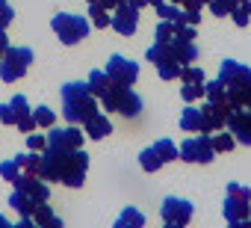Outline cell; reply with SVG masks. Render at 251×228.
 <instances>
[{
  "instance_id": "b9f144b4",
  "label": "cell",
  "mask_w": 251,
  "mask_h": 228,
  "mask_svg": "<svg viewBox=\"0 0 251 228\" xmlns=\"http://www.w3.org/2000/svg\"><path fill=\"white\" fill-rule=\"evenodd\" d=\"M6 51H9V36H6V30H0V57Z\"/></svg>"
},
{
  "instance_id": "30bf717a",
  "label": "cell",
  "mask_w": 251,
  "mask_h": 228,
  "mask_svg": "<svg viewBox=\"0 0 251 228\" xmlns=\"http://www.w3.org/2000/svg\"><path fill=\"white\" fill-rule=\"evenodd\" d=\"M106 74H109V80L115 83V86H133L136 83V77H139V65L133 62V59H127V57H109V62H106V68H103Z\"/></svg>"
},
{
  "instance_id": "6da1fadb",
  "label": "cell",
  "mask_w": 251,
  "mask_h": 228,
  "mask_svg": "<svg viewBox=\"0 0 251 228\" xmlns=\"http://www.w3.org/2000/svg\"><path fill=\"white\" fill-rule=\"evenodd\" d=\"M89 172V154L83 148H53L48 145L42 154V172L39 178L59 181L65 187H83Z\"/></svg>"
},
{
  "instance_id": "7c38bea8",
  "label": "cell",
  "mask_w": 251,
  "mask_h": 228,
  "mask_svg": "<svg viewBox=\"0 0 251 228\" xmlns=\"http://www.w3.org/2000/svg\"><path fill=\"white\" fill-rule=\"evenodd\" d=\"M160 213H163V219H166L169 225H186V222L192 219V201L177 199V196H166Z\"/></svg>"
},
{
  "instance_id": "ac0fdd59",
  "label": "cell",
  "mask_w": 251,
  "mask_h": 228,
  "mask_svg": "<svg viewBox=\"0 0 251 228\" xmlns=\"http://www.w3.org/2000/svg\"><path fill=\"white\" fill-rule=\"evenodd\" d=\"M83 134L86 137H92V140H103V137H109L112 134V122L106 119V116H100V113H95V116L89 119V122H83Z\"/></svg>"
},
{
  "instance_id": "f35d334b",
  "label": "cell",
  "mask_w": 251,
  "mask_h": 228,
  "mask_svg": "<svg viewBox=\"0 0 251 228\" xmlns=\"http://www.w3.org/2000/svg\"><path fill=\"white\" fill-rule=\"evenodd\" d=\"M12 18H15V12L9 6V0H0V30H6L12 24Z\"/></svg>"
},
{
  "instance_id": "ee69618b",
  "label": "cell",
  "mask_w": 251,
  "mask_h": 228,
  "mask_svg": "<svg viewBox=\"0 0 251 228\" xmlns=\"http://www.w3.org/2000/svg\"><path fill=\"white\" fill-rule=\"evenodd\" d=\"M18 225H21V228H33L36 222H33V216H21V219H18Z\"/></svg>"
},
{
  "instance_id": "7bdbcfd3",
  "label": "cell",
  "mask_w": 251,
  "mask_h": 228,
  "mask_svg": "<svg viewBox=\"0 0 251 228\" xmlns=\"http://www.w3.org/2000/svg\"><path fill=\"white\" fill-rule=\"evenodd\" d=\"M98 3H100V6H103V9H115V6H118V3H121V0H98Z\"/></svg>"
},
{
  "instance_id": "5bb4252c",
  "label": "cell",
  "mask_w": 251,
  "mask_h": 228,
  "mask_svg": "<svg viewBox=\"0 0 251 228\" xmlns=\"http://www.w3.org/2000/svg\"><path fill=\"white\" fill-rule=\"evenodd\" d=\"M201 116H204L201 134H213V131L225 128V122H227V116H230V107H227V101H207V104L201 107Z\"/></svg>"
},
{
  "instance_id": "4dcf8cb0",
  "label": "cell",
  "mask_w": 251,
  "mask_h": 228,
  "mask_svg": "<svg viewBox=\"0 0 251 228\" xmlns=\"http://www.w3.org/2000/svg\"><path fill=\"white\" fill-rule=\"evenodd\" d=\"M207 6L213 9V15H219V18H222V15H230V12L239 6V0H210Z\"/></svg>"
},
{
  "instance_id": "681fc988",
  "label": "cell",
  "mask_w": 251,
  "mask_h": 228,
  "mask_svg": "<svg viewBox=\"0 0 251 228\" xmlns=\"http://www.w3.org/2000/svg\"><path fill=\"white\" fill-rule=\"evenodd\" d=\"M201 3H204V6H207V3H210V0H201Z\"/></svg>"
},
{
  "instance_id": "d6a6232c",
  "label": "cell",
  "mask_w": 251,
  "mask_h": 228,
  "mask_svg": "<svg viewBox=\"0 0 251 228\" xmlns=\"http://www.w3.org/2000/svg\"><path fill=\"white\" fill-rule=\"evenodd\" d=\"M204 95H207V101H225V83L219 77L213 83H204Z\"/></svg>"
},
{
  "instance_id": "ffe728a7",
  "label": "cell",
  "mask_w": 251,
  "mask_h": 228,
  "mask_svg": "<svg viewBox=\"0 0 251 228\" xmlns=\"http://www.w3.org/2000/svg\"><path fill=\"white\" fill-rule=\"evenodd\" d=\"M180 128L186 131V134H201V128H204V116H201V107H186L183 110V116H180Z\"/></svg>"
},
{
  "instance_id": "83f0119b",
  "label": "cell",
  "mask_w": 251,
  "mask_h": 228,
  "mask_svg": "<svg viewBox=\"0 0 251 228\" xmlns=\"http://www.w3.org/2000/svg\"><path fill=\"white\" fill-rule=\"evenodd\" d=\"M33 119H36V128H53V122H56L53 110H50L48 104H42V107L33 110Z\"/></svg>"
},
{
  "instance_id": "3957f363",
  "label": "cell",
  "mask_w": 251,
  "mask_h": 228,
  "mask_svg": "<svg viewBox=\"0 0 251 228\" xmlns=\"http://www.w3.org/2000/svg\"><path fill=\"white\" fill-rule=\"evenodd\" d=\"M98 113V98L89 92V83H65L62 86V116L68 125H83Z\"/></svg>"
},
{
  "instance_id": "1f68e13d",
  "label": "cell",
  "mask_w": 251,
  "mask_h": 228,
  "mask_svg": "<svg viewBox=\"0 0 251 228\" xmlns=\"http://www.w3.org/2000/svg\"><path fill=\"white\" fill-rule=\"evenodd\" d=\"M180 80H183V83H204L207 77H204V71H201L198 65H183V68H180Z\"/></svg>"
},
{
  "instance_id": "f6af8a7d",
  "label": "cell",
  "mask_w": 251,
  "mask_h": 228,
  "mask_svg": "<svg viewBox=\"0 0 251 228\" xmlns=\"http://www.w3.org/2000/svg\"><path fill=\"white\" fill-rule=\"evenodd\" d=\"M130 3H133V6H136V9H139V12H142V9H145V6H151V0H130Z\"/></svg>"
},
{
  "instance_id": "bcb514c9",
  "label": "cell",
  "mask_w": 251,
  "mask_h": 228,
  "mask_svg": "<svg viewBox=\"0 0 251 228\" xmlns=\"http://www.w3.org/2000/svg\"><path fill=\"white\" fill-rule=\"evenodd\" d=\"M0 228H12V222H9L6 216H0Z\"/></svg>"
},
{
  "instance_id": "4fadbf2b",
  "label": "cell",
  "mask_w": 251,
  "mask_h": 228,
  "mask_svg": "<svg viewBox=\"0 0 251 228\" xmlns=\"http://www.w3.org/2000/svg\"><path fill=\"white\" fill-rule=\"evenodd\" d=\"M225 128L233 134V140H236V142H242V145H251V107L230 110V116H227Z\"/></svg>"
},
{
  "instance_id": "7402d4cb",
  "label": "cell",
  "mask_w": 251,
  "mask_h": 228,
  "mask_svg": "<svg viewBox=\"0 0 251 228\" xmlns=\"http://www.w3.org/2000/svg\"><path fill=\"white\" fill-rule=\"evenodd\" d=\"M33 222H36V225H45V228H48V225H50V228H62V219L53 216V210H50L48 201H42V204L33 210Z\"/></svg>"
},
{
  "instance_id": "d590c367",
  "label": "cell",
  "mask_w": 251,
  "mask_h": 228,
  "mask_svg": "<svg viewBox=\"0 0 251 228\" xmlns=\"http://www.w3.org/2000/svg\"><path fill=\"white\" fill-rule=\"evenodd\" d=\"M230 18L236 21V27H245L248 21H251V12H248V0H242V3L230 12Z\"/></svg>"
},
{
  "instance_id": "484cf974",
  "label": "cell",
  "mask_w": 251,
  "mask_h": 228,
  "mask_svg": "<svg viewBox=\"0 0 251 228\" xmlns=\"http://www.w3.org/2000/svg\"><path fill=\"white\" fill-rule=\"evenodd\" d=\"M89 15H92V24H95V30H106V27L112 24V15H109V9H103L100 3H89Z\"/></svg>"
},
{
  "instance_id": "836d02e7",
  "label": "cell",
  "mask_w": 251,
  "mask_h": 228,
  "mask_svg": "<svg viewBox=\"0 0 251 228\" xmlns=\"http://www.w3.org/2000/svg\"><path fill=\"white\" fill-rule=\"evenodd\" d=\"M213 140V148H216V154H225V151H230L233 148V134H216V137H210Z\"/></svg>"
},
{
  "instance_id": "e0dca14e",
  "label": "cell",
  "mask_w": 251,
  "mask_h": 228,
  "mask_svg": "<svg viewBox=\"0 0 251 228\" xmlns=\"http://www.w3.org/2000/svg\"><path fill=\"white\" fill-rule=\"evenodd\" d=\"M15 187H18V190H24V193H30V196H33L39 204L50 199V190H48V184H45V181H39V175L21 172V175L15 178Z\"/></svg>"
},
{
  "instance_id": "603a6c76",
  "label": "cell",
  "mask_w": 251,
  "mask_h": 228,
  "mask_svg": "<svg viewBox=\"0 0 251 228\" xmlns=\"http://www.w3.org/2000/svg\"><path fill=\"white\" fill-rule=\"evenodd\" d=\"M109 89H112V80H109L106 71H92V74H89V92H92L95 98L106 95Z\"/></svg>"
},
{
  "instance_id": "e575fe53",
  "label": "cell",
  "mask_w": 251,
  "mask_h": 228,
  "mask_svg": "<svg viewBox=\"0 0 251 228\" xmlns=\"http://www.w3.org/2000/svg\"><path fill=\"white\" fill-rule=\"evenodd\" d=\"M18 175H21L18 160H3V163H0V178H3V181H12V184H15Z\"/></svg>"
},
{
  "instance_id": "7dc6e473",
  "label": "cell",
  "mask_w": 251,
  "mask_h": 228,
  "mask_svg": "<svg viewBox=\"0 0 251 228\" xmlns=\"http://www.w3.org/2000/svg\"><path fill=\"white\" fill-rule=\"evenodd\" d=\"M160 3H163V0H151V6H160Z\"/></svg>"
},
{
  "instance_id": "60d3db41",
  "label": "cell",
  "mask_w": 251,
  "mask_h": 228,
  "mask_svg": "<svg viewBox=\"0 0 251 228\" xmlns=\"http://www.w3.org/2000/svg\"><path fill=\"white\" fill-rule=\"evenodd\" d=\"M0 125H12L15 128V116H12V107L9 104H0Z\"/></svg>"
},
{
  "instance_id": "d4e9b609",
  "label": "cell",
  "mask_w": 251,
  "mask_h": 228,
  "mask_svg": "<svg viewBox=\"0 0 251 228\" xmlns=\"http://www.w3.org/2000/svg\"><path fill=\"white\" fill-rule=\"evenodd\" d=\"M139 163H142V169H145V172H160L166 160H163V157H160V151L151 145V148H145V151L139 154Z\"/></svg>"
},
{
  "instance_id": "ab89813d",
  "label": "cell",
  "mask_w": 251,
  "mask_h": 228,
  "mask_svg": "<svg viewBox=\"0 0 251 228\" xmlns=\"http://www.w3.org/2000/svg\"><path fill=\"white\" fill-rule=\"evenodd\" d=\"M27 145H30V151H45V148H48V137L30 134V137H27Z\"/></svg>"
},
{
  "instance_id": "8992f818",
  "label": "cell",
  "mask_w": 251,
  "mask_h": 228,
  "mask_svg": "<svg viewBox=\"0 0 251 228\" xmlns=\"http://www.w3.org/2000/svg\"><path fill=\"white\" fill-rule=\"evenodd\" d=\"M53 33L59 36L62 45H77L89 36V21L83 15H74V12H59L53 21H50Z\"/></svg>"
},
{
  "instance_id": "c3c4849f",
  "label": "cell",
  "mask_w": 251,
  "mask_h": 228,
  "mask_svg": "<svg viewBox=\"0 0 251 228\" xmlns=\"http://www.w3.org/2000/svg\"><path fill=\"white\" fill-rule=\"evenodd\" d=\"M86 3H98V0H86Z\"/></svg>"
},
{
  "instance_id": "7a4b0ae2",
  "label": "cell",
  "mask_w": 251,
  "mask_h": 228,
  "mask_svg": "<svg viewBox=\"0 0 251 228\" xmlns=\"http://www.w3.org/2000/svg\"><path fill=\"white\" fill-rule=\"evenodd\" d=\"M219 80L225 83V101L230 110H242L251 107V68L236 62V59H225Z\"/></svg>"
},
{
  "instance_id": "f1b7e54d",
  "label": "cell",
  "mask_w": 251,
  "mask_h": 228,
  "mask_svg": "<svg viewBox=\"0 0 251 228\" xmlns=\"http://www.w3.org/2000/svg\"><path fill=\"white\" fill-rule=\"evenodd\" d=\"M204 83H207V80H204ZM204 83H183V86H180V98H183L186 104L204 98Z\"/></svg>"
},
{
  "instance_id": "d6986e66",
  "label": "cell",
  "mask_w": 251,
  "mask_h": 228,
  "mask_svg": "<svg viewBox=\"0 0 251 228\" xmlns=\"http://www.w3.org/2000/svg\"><path fill=\"white\" fill-rule=\"evenodd\" d=\"M169 45H172L175 57H177L183 65H189V62H195V59H198V48H195V42H192V39H180V36H175Z\"/></svg>"
},
{
  "instance_id": "277c9868",
  "label": "cell",
  "mask_w": 251,
  "mask_h": 228,
  "mask_svg": "<svg viewBox=\"0 0 251 228\" xmlns=\"http://www.w3.org/2000/svg\"><path fill=\"white\" fill-rule=\"evenodd\" d=\"M225 219L233 228L251 225V190L230 181L227 184V199H225Z\"/></svg>"
},
{
  "instance_id": "9a60e30c",
  "label": "cell",
  "mask_w": 251,
  "mask_h": 228,
  "mask_svg": "<svg viewBox=\"0 0 251 228\" xmlns=\"http://www.w3.org/2000/svg\"><path fill=\"white\" fill-rule=\"evenodd\" d=\"M83 131H80V125H68V128H50V134H48V145H53V148H80L83 145Z\"/></svg>"
},
{
  "instance_id": "f546056e",
  "label": "cell",
  "mask_w": 251,
  "mask_h": 228,
  "mask_svg": "<svg viewBox=\"0 0 251 228\" xmlns=\"http://www.w3.org/2000/svg\"><path fill=\"white\" fill-rule=\"evenodd\" d=\"M154 148L160 151V157H163L166 163H169V160H177V157H180V151H177V145H175L172 140H157V142H154Z\"/></svg>"
},
{
  "instance_id": "44dd1931",
  "label": "cell",
  "mask_w": 251,
  "mask_h": 228,
  "mask_svg": "<svg viewBox=\"0 0 251 228\" xmlns=\"http://www.w3.org/2000/svg\"><path fill=\"white\" fill-rule=\"evenodd\" d=\"M9 204H12V207H15V210L21 213V216H33V210L39 207V201H36V199H33L30 193L18 190V187H15V193L9 196Z\"/></svg>"
},
{
  "instance_id": "cb8c5ba5",
  "label": "cell",
  "mask_w": 251,
  "mask_h": 228,
  "mask_svg": "<svg viewBox=\"0 0 251 228\" xmlns=\"http://www.w3.org/2000/svg\"><path fill=\"white\" fill-rule=\"evenodd\" d=\"M142 225H145V216L136 207H124V213L115 219V228H142Z\"/></svg>"
},
{
  "instance_id": "5b68a950",
  "label": "cell",
  "mask_w": 251,
  "mask_h": 228,
  "mask_svg": "<svg viewBox=\"0 0 251 228\" xmlns=\"http://www.w3.org/2000/svg\"><path fill=\"white\" fill-rule=\"evenodd\" d=\"M98 101H100V107L106 113H118V116H124V119H133V116L142 113V98L130 86H115L112 83V89L106 95H100Z\"/></svg>"
},
{
  "instance_id": "4316f807",
  "label": "cell",
  "mask_w": 251,
  "mask_h": 228,
  "mask_svg": "<svg viewBox=\"0 0 251 228\" xmlns=\"http://www.w3.org/2000/svg\"><path fill=\"white\" fill-rule=\"evenodd\" d=\"M15 160H18L21 172H30V175H39V172H42V157H39V151H27V154H18Z\"/></svg>"
},
{
  "instance_id": "8d00e7d4",
  "label": "cell",
  "mask_w": 251,
  "mask_h": 228,
  "mask_svg": "<svg viewBox=\"0 0 251 228\" xmlns=\"http://www.w3.org/2000/svg\"><path fill=\"white\" fill-rule=\"evenodd\" d=\"M180 3H183V9H186V15H189V21L192 24H198L201 21V0H180Z\"/></svg>"
},
{
  "instance_id": "52a82bcc",
  "label": "cell",
  "mask_w": 251,
  "mask_h": 228,
  "mask_svg": "<svg viewBox=\"0 0 251 228\" xmlns=\"http://www.w3.org/2000/svg\"><path fill=\"white\" fill-rule=\"evenodd\" d=\"M30 62H33V51L30 48H12L9 45V51L0 57V80H3V83L21 80L27 74Z\"/></svg>"
},
{
  "instance_id": "74e56055",
  "label": "cell",
  "mask_w": 251,
  "mask_h": 228,
  "mask_svg": "<svg viewBox=\"0 0 251 228\" xmlns=\"http://www.w3.org/2000/svg\"><path fill=\"white\" fill-rule=\"evenodd\" d=\"M172 39H175V24L166 21V18H160V24H157V42H172Z\"/></svg>"
},
{
  "instance_id": "8fae6325",
  "label": "cell",
  "mask_w": 251,
  "mask_h": 228,
  "mask_svg": "<svg viewBox=\"0 0 251 228\" xmlns=\"http://www.w3.org/2000/svg\"><path fill=\"white\" fill-rule=\"evenodd\" d=\"M118 36H133L136 27H139V9L130 3V0H121L115 6V15H112V24H109Z\"/></svg>"
},
{
  "instance_id": "f907efd6",
  "label": "cell",
  "mask_w": 251,
  "mask_h": 228,
  "mask_svg": "<svg viewBox=\"0 0 251 228\" xmlns=\"http://www.w3.org/2000/svg\"><path fill=\"white\" fill-rule=\"evenodd\" d=\"M239 3H242V0H239Z\"/></svg>"
},
{
  "instance_id": "2e32d148",
  "label": "cell",
  "mask_w": 251,
  "mask_h": 228,
  "mask_svg": "<svg viewBox=\"0 0 251 228\" xmlns=\"http://www.w3.org/2000/svg\"><path fill=\"white\" fill-rule=\"evenodd\" d=\"M9 107H12V116H15V128H18L21 134H33V131H36V119H33V110H30L27 98H24V95H15V98L9 101Z\"/></svg>"
},
{
  "instance_id": "ba28073f",
  "label": "cell",
  "mask_w": 251,
  "mask_h": 228,
  "mask_svg": "<svg viewBox=\"0 0 251 228\" xmlns=\"http://www.w3.org/2000/svg\"><path fill=\"white\" fill-rule=\"evenodd\" d=\"M148 62L157 65V74H160L163 80H177V77H180V68H183V62L175 57V51H172L169 42L151 45V48H148Z\"/></svg>"
},
{
  "instance_id": "9c48e42d",
  "label": "cell",
  "mask_w": 251,
  "mask_h": 228,
  "mask_svg": "<svg viewBox=\"0 0 251 228\" xmlns=\"http://www.w3.org/2000/svg\"><path fill=\"white\" fill-rule=\"evenodd\" d=\"M177 151H180V160H186V163H210L216 157V148H213L210 134H198V137L186 140Z\"/></svg>"
}]
</instances>
